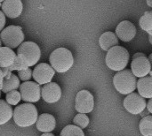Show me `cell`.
<instances>
[{"mask_svg": "<svg viewBox=\"0 0 152 136\" xmlns=\"http://www.w3.org/2000/svg\"><path fill=\"white\" fill-rule=\"evenodd\" d=\"M38 112L32 104H22L15 107L13 111V120L20 127H29L37 123Z\"/></svg>", "mask_w": 152, "mask_h": 136, "instance_id": "6da1fadb", "label": "cell"}, {"mask_svg": "<svg viewBox=\"0 0 152 136\" xmlns=\"http://www.w3.org/2000/svg\"><path fill=\"white\" fill-rule=\"evenodd\" d=\"M130 55L128 50L122 46H116L110 49L106 55V65L117 73L126 69L128 65Z\"/></svg>", "mask_w": 152, "mask_h": 136, "instance_id": "7a4b0ae2", "label": "cell"}, {"mask_svg": "<svg viewBox=\"0 0 152 136\" xmlns=\"http://www.w3.org/2000/svg\"><path fill=\"white\" fill-rule=\"evenodd\" d=\"M50 65L57 73H66L74 65V58L71 51L66 48L54 50L49 57Z\"/></svg>", "mask_w": 152, "mask_h": 136, "instance_id": "3957f363", "label": "cell"}, {"mask_svg": "<svg viewBox=\"0 0 152 136\" xmlns=\"http://www.w3.org/2000/svg\"><path fill=\"white\" fill-rule=\"evenodd\" d=\"M113 85L118 92L128 96L137 89V80L131 70L125 69L114 75Z\"/></svg>", "mask_w": 152, "mask_h": 136, "instance_id": "277c9868", "label": "cell"}, {"mask_svg": "<svg viewBox=\"0 0 152 136\" xmlns=\"http://www.w3.org/2000/svg\"><path fill=\"white\" fill-rule=\"evenodd\" d=\"M0 39L4 47L10 49L19 48L24 42V34L19 26H8L0 33Z\"/></svg>", "mask_w": 152, "mask_h": 136, "instance_id": "5b68a950", "label": "cell"}, {"mask_svg": "<svg viewBox=\"0 0 152 136\" xmlns=\"http://www.w3.org/2000/svg\"><path fill=\"white\" fill-rule=\"evenodd\" d=\"M17 56H19L28 65L31 67L36 65L41 57V50L39 46L34 42H24L17 50Z\"/></svg>", "mask_w": 152, "mask_h": 136, "instance_id": "8992f818", "label": "cell"}, {"mask_svg": "<svg viewBox=\"0 0 152 136\" xmlns=\"http://www.w3.org/2000/svg\"><path fill=\"white\" fill-rule=\"evenodd\" d=\"M20 94L21 100L28 104L37 103L41 98V88L35 81H26L20 84Z\"/></svg>", "mask_w": 152, "mask_h": 136, "instance_id": "52a82bcc", "label": "cell"}, {"mask_svg": "<svg viewBox=\"0 0 152 136\" xmlns=\"http://www.w3.org/2000/svg\"><path fill=\"white\" fill-rule=\"evenodd\" d=\"M124 108L131 114L138 115L142 114L147 108L146 99L142 97L137 93H132L124 99Z\"/></svg>", "mask_w": 152, "mask_h": 136, "instance_id": "ba28073f", "label": "cell"}, {"mask_svg": "<svg viewBox=\"0 0 152 136\" xmlns=\"http://www.w3.org/2000/svg\"><path fill=\"white\" fill-rule=\"evenodd\" d=\"M94 108V96L88 90H80L77 92L75 99V109L78 113L86 114L93 112Z\"/></svg>", "mask_w": 152, "mask_h": 136, "instance_id": "9c48e42d", "label": "cell"}, {"mask_svg": "<svg viewBox=\"0 0 152 136\" xmlns=\"http://www.w3.org/2000/svg\"><path fill=\"white\" fill-rule=\"evenodd\" d=\"M55 74L53 68L46 63H41L35 66L32 73V78L38 85H45L52 82Z\"/></svg>", "mask_w": 152, "mask_h": 136, "instance_id": "30bf717a", "label": "cell"}, {"mask_svg": "<svg viewBox=\"0 0 152 136\" xmlns=\"http://www.w3.org/2000/svg\"><path fill=\"white\" fill-rule=\"evenodd\" d=\"M137 30L134 24L129 20L121 21L116 28V35L122 42H131L136 35Z\"/></svg>", "mask_w": 152, "mask_h": 136, "instance_id": "8fae6325", "label": "cell"}, {"mask_svg": "<svg viewBox=\"0 0 152 136\" xmlns=\"http://www.w3.org/2000/svg\"><path fill=\"white\" fill-rule=\"evenodd\" d=\"M41 97L48 104L57 103L61 97V89L55 82H50L41 88Z\"/></svg>", "mask_w": 152, "mask_h": 136, "instance_id": "7c38bea8", "label": "cell"}, {"mask_svg": "<svg viewBox=\"0 0 152 136\" xmlns=\"http://www.w3.org/2000/svg\"><path fill=\"white\" fill-rule=\"evenodd\" d=\"M131 71L136 78H144L150 74L151 71V65L147 57L138 58L132 60Z\"/></svg>", "mask_w": 152, "mask_h": 136, "instance_id": "4fadbf2b", "label": "cell"}, {"mask_svg": "<svg viewBox=\"0 0 152 136\" xmlns=\"http://www.w3.org/2000/svg\"><path fill=\"white\" fill-rule=\"evenodd\" d=\"M1 7L4 14L10 19L18 18L23 11V4L20 0H4Z\"/></svg>", "mask_w": 152, "mask_h": 136, "instance_id": "5bb4252c", "label": "cell"}, {"mask_svg": "<svg viewBox=\"0 0 152 136\" xmlns=\"http://www.w3.org/2000/svg\"><path fill=\"white\" fill-rule=\"evenodd\" d=\"M56 127L55 118L48 113H43L38 116V119L36 123V127L38 131L45 134L52 133Z\"/></svg>", "mask_w": 152, "mask_h": 136, "instance_id": "9a60e30c", "label": "cell"}, {"mask_svg": "<svg viewBox=\"0 0 152 136\" xmlns=\"http://www.w3.org/2000/svg\"><path fill=\"white\" fill-rule=\"evenodd\" d=\"M99 44L102 50L109 51L113 47L118 46V38L115 33L108 31L103 33L99 38Z\"/></svg>", "mask_w": 152, "mask_h": 136, "instance_id": "2e32d148", "label": "cell"}, {"mask_svg": "<svg viewBox=\"0 0 152 136\" xmlns=\"http://www.w3.org/2000/svg\"><path fill=\"white\" fill-rule=\"evenodd\" d=\"M138 94L144 99H152V77L146 76L137 81Z\"/></svg>", "mask_w": 152, "mask_h": 136, "instance_id": "e0dca14e", "label": "cell"}, {"mask_svg": "<svg viewBox=\"0 0 152 136\" xmlns=\"http://www.w3.org/2000/svg\"><path fill=\"white\" fill-rule=\"evenodd\" d=\"M17 58L13 50L7 47L0 48V68H8L12 66Z\"/></svg>", "mask_w": 152, "mask_h": 136, "instance_id": "ac0fdd59", "label": "cell"}, {"mask_svg": "<svg viewBox=\"0 0 152 136\" xmlns=\"http://www.w3.org/2000/svg\"><path fill=\"white\" fill-rule=\"evenodd\" d=\"M13 117V111L4 100L0 99V126L6 124Z\"/></svg>", "mask_w": 152, "mask_h": 136, "instance_id": "d6986e66", "label": "cell"}, {"mask_svg": "<svg viewBox=\"0 0 152 136\" xmlns=\"http://www.w3.org/2000/svg\"><path fill=\"white\" fill-rule=\"evenodd\" d=\"M20 86V84L19 77L12 73L9 80H4L1 91L5 93V95H6L7 93L11 92V91L17 90V89H19Z\"/></svg>", "mask_w": 152, "mask_h": 136, "instance_id": "ffe728a7", "label": "cell"}, {"mask_svg": "<svg viewBox=\"0 0 152 136\" xmlns=\"http://www.w3.org/2000/svg\"><path fill=\"white\" fill-rule=\"evenodd\" d=\"M139 129L143 136H152V115L142 119L139 124Z\"/></svg>", "mask_w": 152, "mask_h": 136, "instance_id": "44dd1931", "label": "cell"}, {"mask_svg": "<svg viewBox=\"0 0 152 136\" xmlns=\"http://www.w3.org/2000/svg\"><path fill=\"white\" fill-rule=\"evenodd\" d=\"M140 27L148 34L152 31V12H145L139 21Z\"/></svg>", "mask_w": 152, "mask_h": 136, "instance_id": "7402d4cb", "label": "cell"}, {"mask_svg": "<svg viewBox=\"0 0 152 136\" xmlns=\"http://www.w3.org/2000/svg\"><path fill=\"white\" fill-rule=\"evenodd\" d=\"M60 136H85V134L80 127L75 125H69L61 130Z\"/></svg>", "mask_w": 152, "mask_h": 136, "instance_id": "603a6c76", "label": "cell"}, {"mask_svg": "<svg viewBox=\"0 0 152 136\" xmlns=\"http://www.w3.org/2000/svg\"><path fill=\"white\" fill-rule=\"evenodd\" d=\"M89 118L86 114H81L78 113L75 116L73 119V124L78 127H80L82 130L84 128H86L89 125Z\"/></svg>", "mask_w": 152, "mask_h": 136, "instance_id": "cb8c5ba5", "label": "cell"}, {"mask_svg": "<svg viewBox=\"0 0 152 136\" xmlns=\"http://www.w3.org/2000/svg\"><path fill=\"white\" fill-rule=\"evenodd\" d=\"M20 100H21V96L20 91L13 90L5 95V102L9 105H17Z\"/></svg>", "mask_w": 152, "mask_h": 136, "instance_id": "d4e9b609", "label": "cell"}, {"mask_svg": "<svg viewBox=\"0 0 152 136\" xmlns=\"http://www.w3.org/2000/svg\"><path fill=\"white\" fill-rule=\"evenodd\" d=\"M28 68H29V67H28V65L25 64V62L19 56H17V58H16L13 65L12 66L8 67V69L11 72L12 71H15V70L18 71V72H20V71H22V70H25V69H28Z\"/></svg>", "mask_w": 152, "mask_h": 136, "instance_id": "484cf974", "label": "cell"}, {"mask_svg": "<svg viewBox=\"0 0 152 136\" xmlns=\"http://www.w3.org/2000/svg\"><path fill=\"white\" fill-rule=\"evenodd\" d=\"M32 73H33V70H31L30 68H28V69L18 72V77L20 81L26 82V81H29V80L32 78Z\"/></svg>", "mask_w": 152, "mask_h": 136, "instance_id": "4316f807", "label": "cell"}, {"mask_svg": "<svg viewBox=\"0 0 152 136\" xmlns=\"http://www.w3.org/2000/svg\"><path fill=\"white\" fill-rule=\"evenodd\" d=\"M2 73H3V77L4 80H9L12 76V72L8 69V68H1Z\"/></svg>", "mask_w": 152, "mask_h": 136, "instance_id": "83f0119b", "label": "cell"}, {"mask_svg": "<svg viewBox=\"0 0 152 136\" xmlns=\"http://www.w3.org/2000/svg\"><path fill=\"white\" fill-rule=\"evenodd\" d=\"M5 26V15L2 11H0V33L4 29Z\"/></svg>", "mask_w": 152, "mask_h": 136, "instance_id": "f1b7e54d", "label": "cell"}, {"mask_svg": "<svg viewBox=\"0 0 152 136\" xmlns=\"http://www.w3.org/2000/svg\"><path fill=\"white\" fill-rule=\"evenodd\" d=\"M147 110L149 111L150 113L152 114V99H150L149 102L147 103Z\"/></svg>", "mask_w": 152, "mask_h": 136, "instance_id": "f546056e", "label": "cell"}, {"mask_svg": "<svg viewBox=\"0 0 152 136\" xmlns=\"http://www.w3.org/2000/svg\"><path fill=\"white\" fill-rule=\"evenodd\" d=\"M142 57H146V55H144V54L142 53V52L135 53V54L133 56V60H134V59H136V58H142Z\"/></svg>", "mask_w": 152, "mask_h": 136, "instance_id": "4dcf8cb0", "label": "cell"}, {"mask_svg": "<svg viewBox=\"0 0 152 136\" xmlns=\"http://www.w3.org/2000/svg\"><path fill=\"white\" fill-rule=\"evenodd\" d=\"M3 81H4V77H3V73H2V71L0 68V86L3 85Z\"/></svg>", "mask_w": 152, "mask_h": 136, "instance_id": "1f68e13d", "label": "cell"}, {"mask_svg": "<svg viewBox=\"0 0 152 136\" xmlns=\"http://www.w3.org/2000/svg\"><path fill=\"white\" fill-rule=\"evenodd\" d=\"M149 111L147 110V111H145V112H143L142 113V118H144V117H147V116H149Z\"/></svg>", "mask_w": 152, "mask_h": 136, "instance_id": "d6a6232c", "label": "cell"}, {"mask_svg": "<svg viewBox=\"0 0 152 136\" xmlns=\"http://www.w3.org/2000/svg\"><path fill=\"white\" fill-rule=\"evenodd\" d=\"M146 3H147V4H148L150 7H151L152 8V0H147Z\"/></svg>", "mask_w": 152, "mask_h": 136, "instance_id": "836d02e7", "label": "cell"}, {"mask_svg": "<svg viewBox=\"0 0 152 136\" xmlns=\"http://www.w3.org/2000/svg\"><path fill=\"white\" fill-rule=\"evenodd\" d=\"M41 136H54V135H53L52 133H45V134H43Z\"/></svg>", "mask_w": 152, "mask_h": 136, "instance_id": "e575fe53", "label": "cell"}, {"mask_svg": "<svg viewBox=\"0 0 152 136\" xmlns=\"http://www.w3.org/2000/svg\"><path fill=\"white\" fill-rule=\"evenodd\" d=\"M148 58H149V60H150V62H151V67H152V53L148 57Z\"/></svg>", "mask_w": 152, "mask_h": 136, "instance_id": "d590c367", "label": "cell"}, {"mask_svg": "<svg viewBox=\"0 0 152 136\" xmlns=\"http://www.w3.org/2000/svg\"><path fill=\"white\" fill-rule=\"evenodd\" d=\"M149 41H150L151 44L152 45V35H149Z\"/></svg>", "mask_w": 152, "mask_h": 136, "instance_id": "8d00e7d4", "label": "cell"}, {"mask_svg": "<svg viewBox=\"0 0 152 136\" xmlns=\"http://www.w3.org/2000/svg\"><path fill=\"white\" fill-rule=\"evenodd\" d=\"M2 47V42H1V39H0V48Z\"/></svg>", "mask_w": 152, "mask_h": 136, "instance_id": "74e56055", "label": "cell"}, {"mask_svg": "<svg viewBox=\"0 0 152 136\" xmlns=\"http://www.w3.org/2000/svg\"><path fill=\"white\" fill-rule=\"evenodd\" d=\"M150 75H151V77H152V70H151V73H150Z\"/></svg>", "mask_w": 152, "mask_h": 136, "instance_id": "f35d334b", "label": "cell"}, {"mask_svg": "<svg viewBox=\"0 0 152 136\" xmlns=\"http://www.w3.org/2000/svg\"><path fill=\"white\" fill-rule=\"evenodd\" d=\"M149 35H152V31H151V32H150V33H149Z\"/></svg>", "mask_w": 152, "mask_h": 136, "instance_id": "ab89813d", "label": "cell"}, {"mask_svg": "<svg viewBox=\"0 0 152 136\" xmlns=\"http://www.w3.org/2000/svg\"><path fill=\"white\" fill-rule=\"evenodd\" d=\"M1 93H2V91L0 90V97H1Z\"/></svg>", "mask_w": 152, "mask_h": 136, "instance_id": "60d3db41", "label": "cell"}, {"mask_svg": "<svg viewBox=\"0 0 152 136\" xmlns=\"http://www.w3.org/2000/svg\"><path fill=\"white\" fill-rule=\"evenodd\" d=\"M2 89V86H0V90Z\"/></svg>", "mask_w": 152, "mask_h": 136, "instance_id": "b9f144b4", "label": "cell"}, {"mask_svg": "<svg viewBox=\"0 0 152 136\" xmlns=\"http://www.w3.org/2000/svg\"><path fill=\"white\" fill-rule=\"evenodd\" d=\"M0 6H2V4H0Z\"/></svg>", "mask_w": 152, "mask_h": 136, "instance_id": "7bdbcfd3", "label": "cell"}]
</instances>
